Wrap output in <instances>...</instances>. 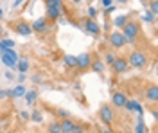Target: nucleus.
Instances as JSON below:
<instances>
[{"mask_svg":"<svg viewBox=\"0 0 158 133\" xmlns=\"http://www.w3.org/2000/svg\"><path fill=\"white\" fill-rule=\"evenodd\" d=\"M120 32H122V36L126 38V41L128 43H135L138 38V34H140V27H138L137 22L133 20H128L126 23H124V27L120 29Z\"/></svg>","mask_w":158,"mask_h":133,"instance_id":"f257e3e1","label":"nucleus"},{"mask_svg":"<svg viewBox=\"0 0 158 133\" xmlns=\"http://www.w3.org/2000/svg\"><path fill=\"white\" fill-rule=\"evenodd\" d=\"M0 58H2V63L9 69V70H15L16 65H18V54L13 51V49H0Z\"/></svg>","mask_w":158,"mask_h":133,"instance_id":"f03ea898","label":"nucleus"},{"mask_svg":"<svg viewBox=\"0 0 158 133\" xmlns=\"http://www.w3.org/2000/svg\"><path fill=\"white\" fill-rule=\"evenodd\" d=\"M128 67H133V69H144L148 65V56L146 52L142 51H133L131 54L128 56Z\"/></svg>","mask_w":158,"mask_h":133,"instance_id":"7ed1b4c3","label":"nucleus"},{"mask_svg":"<svg viewBox=\"0 0 158 133\" xmlns=\"http://www.w3.org/2000/svg\"><path fill=\"white\" fill-rule=\"evenodd\" d=\"M99 119H101V123L104 124H111L115 121V113H113V108L110 106V104H101V108H99Z\"/></svg>","mask_w":158,"mask_h":133,"instance_id":"20e7f679","label":"nucleus"},{"mask_svg":"<svg viewBox=\"0 0 158 133\" xmlns=\"http://www.w3.org/2000/svg\"><path fill=\"white\" fill-rule=\"evenodd\" d=\"M108 41H110V45L113 47V49H122V47H126V38L122 36V32L120 31H113V32H110V38H108Z\"/></svg>","mask_w":158,"mask_h":133,"instance_id":"39448f33","label":"nucleus"},{"mask_svg":"<svg viewBox=\"0 0 158 133\" xmlns=\"http://www.w3.org/2000/svg\"><path fill=\"white\" fill-rule=\"evenodd\" d=\"M90 65H92V54L90 52H83V54L76 56V69H79V70H88Z\"/></svg>","mask_w":158,"mask_h":133,"instance_id":"423d86ee","label":"nucleus"},{"mask_svg":"<svg viewBox=\"0 0 158 133\" xmlns=\"http://www.w3.org/2000/svg\"><path fill=\"white\" fill-rule=\"evenodd\" d=\"M31 29H32V32H47L49 31V20L45 16L36 18V20L31 23Z\"/></svg>","mask_w":158,"mask_h":133,"instance_id":"0eeeda50","label":"nucleus"},{"mask_svg":"<svg viewBox=\"0 0 158 133\" xmlns=\"http://www.w3.org/2000/svg\"><path fill=\"white\" fill-rule=\"evenodd\" d=\"M85 31L88 32L90 36H99L101 34V25L94 18H86L85 20Z\"/></svg>","mask_w":158,"mask_h":133,"instance_id":"6e6552de","label":"nucleus"},{"mask_svg":"<svg viewBox=\"0 0 158 133\" xmlns=\"http://www.w3.org/2000/svg\"><path fill=\"white\" fill-rule=\"evenodd\" d=\"M126 101H128V97L124 95V92H120V90H115V92L111 94V104H113L115 108H124Z\"/></svg>","mask_w":158,"mask_h":133,"instance_id":"1a4fd4ad","label":"nucleus"},{"mask_svg":"<svg viewBox=\"0 0 158 133\" xmlns=\"http://www.w3.org/2000/svg\"><path fill=\"white\" fill-rule=\"evenodd\" d=\"M15 32L16 34H20V36H29L31 32H32V29H31V23H27V22H16L15 23Z\"/></svg>","mask_w":158,"mask_h":133,"instance_id":"9d476101","label":"nucleus"},{"mask_svg":"<svg viewBox=\"0 0 158 133\" xmlns=\"http://www.w3.org/2000/svg\"><path fill=\"white\" fill-rule=\"evenodd\" d=\"M111 69L117 72V74L126 72V70H128V61H126V58H115L113 63H111Z\"/></svg>","mask_w":158,"mask_h":133,"instance_id":"9b49d317","label":"nucleus"},{"mask_svg":"<svg viewBox=\"0 0 158 133\" xmlns=\"http://www.w3.org/2000/svg\"><path fill=\"white\" fill-rule=\"evenodd\" d=\"M144 95H146V99H148V101L156 102L158 101V86H156V85H151V86H148Z\"/></svg>","mask_w":158,"mask_h":133,"instance_id":"f8f14e48","label":"nucleus"},{"mask_svg":"<svg viewBox=\"0 0 158 133\" xmlns=\"http://www.w3.org/2000/svg\"><path fill=\"white\" fill-rule=\"evenodd\" d=\"M124 108H128L129 112H138L140 115L144 113V108H142V104H138L137 101H126V104H124Z\"/></svg>","mask_w":158,"mask_h":133,"instance_id":"ddd939ff","label":"nucleus"},{"mask_svg":"<svg viewBox=\"0 0 158 133\" xmlns=\"http://www.w3.org/2000/svg\"><path fill=\"white\" fill-rule=\"evenodd\" d=\"M45 9H47V15H45L47 20H58V18H61V9H56V7H45Z\"/></svg>","mask_w":158,"mask_h":133,"instance_id":"4468645a","label":"nucleus"},{"mask_svg":"<svg viewBox=\"0 0 158 133\" xmlns=\"http://www.w3.org/2000/svg\"><path fill=\"white\" fill-rule=\"evenodd\" d=\"M59 126H61V133H70L72 131V126H74V121L72 119H63V121H59Z\"/></svg>","mask_w":158,"mask_h":133,"instance_id":"2eb2a0df","label":"nucleus"},{"mask_svg":"<svg viewBox=\"0 0 158 133\" xmlns=\"http://www.w3.org/2000/svg\"><path fill=\"white\" fill-rule=\"evenodd\" d=\"M25 86L23 85H16V88H11L9 90V97H22V95H25Z\"/></svg>","mask_w":158,"mask_h":133,"instance_id":"dca6fc26","label":"nucleus"},{"mask_svg":"<svg viewBox=\"0 0 158 133\" xmlns=\"http://www.w3.org/2000/svg\"><path fill=\"white\" fill-rule=\"evenodd\" d=\"M128 20L129 18L126 16V15H118V16H115V18H113V25H115V29H122L124 23H126Z\"/></svg>","mask_w":158,"mask_h":133,"instance_id":"f3484780","label":"nucleus"},{"mask_svg":"<svg viewBox=\"0 0 158 133\" xmlns=\"http://www.w3.org/2000/svg\"><path fill=\"white\" fill-rule=\"evenodd\" d=\"M90 69H92L94 72H97V74H101V72L104 70V61H102V60H92Z\"/></svg>","mask_w":158,"mask_h":133,"instance_id":"a211bd4d","label":"nucleus"},{"mask_svg":"<svg viewBox=\"0 0 158 133\" xmlns=\"http://www.w3.org/2000/svg\"><path fill=\"white\" fill-rule=\"evenodd\" d=\"M16 69L20 70V74H25V72L29 70V60H27V58H22V60H18Z\"/></svg>","mask_w":158,"mask_h":133,"instance_id":"6ab92c4d","label":"nucleus"},{"mask_svg":"<svg viewBox=\"0 0 158 133\" xmlns=\"http://www.w3.org/2000/svg\"><path fill=\"white\" fill-rule=\"evenodd\" d=\"M63 61H65V65H67L69 69H74V67H76V56L65 54V56H63Z\"/></svg>","mask_w":158,"mask_h":133,"instance_id":"aec40b11","label":"nucleus"},{"mask_svg":"<svg viewBox=\"0 0 158 133\" xmlns=\"http://www.w3.org/2000/svg\"><path fill=\"white\" fill-rule=\"evenodd\" d=\"M45 7H56V9H63V0H45Z\"/></svg>","mask_w":158,"mask_h":133,"instance_id":"412c9836","label":"nucleus"},{"mask_svg":"<svg viewBox=\"0 0 158 133\" xmlns=\"http://www.w3.org/2000/svg\"><path fill=\"white\" fill-rule=\"evenodd\" d=\"M47 131H49V133H61V126H59V121H52V123L47 126Z\"/></svg>","mask_w":158,"mask_h":133,"instance_id":"4be33fe9","label":"nucleus"},{"mask_svg":"<svg viewBox=\"0 0 158 133\" xmlns=\"http://www.w3.org/2000/svg\"><path fill=\"white\" fill-rule=\"evenodd\" d=\"M36 97H38V92H36V90H27V92H25V99H27L29 104H32V102L36 101Z\"/></svg>","mask_w":158,"mask_h":133,"instance_id":"5701e85b","label":"nucleus"},{"mask_svg":"<svg viewBox=\"0 0 158 133\" xmlns=\"http://www.w3.org/2000/svg\"><path fill=\"white\" fill-rule=\"evenodd\" d=\"M70 133H86V126L81 123H74V126H72V131Z\"/></svg>","mask_w":158,"mask_h":133,"instance_id":"b1692460","label":"nucleus"},{"mask_svg":"<svg viewBox=\"0 0 158 133\" xmlns=\"http://www.w3.org/2000/svg\"><path fill=\"white\" fill-rule=\"evenodd\" d=\"M15 47V41L9 40V38H4V40H0V49H13Z\"/></svg>","mask_w":158,"mask_h":133,"instance_id":"393cba45","label":"nucleus"},{"mask_svg":"<svg viewBox=\"0 0 158 133\" xmlns=\"http://www.w3.org/2000/svg\"><path fill=\"white\" fill-rule=\"evenodd\" d=\"M142 20L148 22V23H153V22H155V15H153L151 11H144V15H142Z\"/></svg>","mask_w":158,"mask_h":133,"instance_id":"a878e982","label":"nucleus"},{"mask_svg":"<svg viewBox=\"0 0 158 133\" xmlns=\"http://www.w3.org/2000/svg\"><path fill=\"white\" fill-rule=\"evenodd\" d=\"M29 117H31V121H32V123H41V121H43L41 112H32V113H29Z\"/></svg>","mask_w":158,"mask_h":133,"instance_id":"bb28decb","label":"nucleus"},{"mask_svg":"<svg viewBox=\"0 0 158 133\" xmlns=\"http://www.w3.org/2000/svg\"><path fill=\"white\" fill-rule=\"evenodd\" d=\"M113 60H115V56H113L111 52H108V54H104V61L108 63V65H111V63H113Z\"/></svg>","mask_w":158,"mask_h":133,"instance_id":"cd10ccee","label":"nucleus"},{"mask_svg":"<svg viewBox=\"0 0 158 133\" xmlns=\"http://www.w3.org/2000/svg\"><path fill=\"white\" fill-rule=\"evenodd\" d=\"M149 7H151V13H153V15H156V13H158V2H156V0H153Z\"/></svg>","mask_w":158,"mask_h":133,"instance_id":"c85d7f7f","label":"nucleus"},{"mask_svg":"<svg viewBox=\"0 0 158 133\" xmlns=\"http://www.w3.org/2000/svg\"><path fill=\"white\" fill-rule=\"evenodd\" d=\"M137 133H144V121L138 119V124H137Z\"/></svg>","mask_w":158,"mask_h":133,"instance_id":"c756f323","label":"nucleus"},{"mask_svg":"<svg viewBox=\"0 0 158 133\" xmlns=\"http://www.w3.org/2000/svg\"><path fill=\"white\" fill-rule=\"evenodd\" d=\"M58 117H63V119H69L70 115H69V112H67V110H58Z\"/></svg>","mask_w":158,"mask_h":133,"instance_id":"7c9ffc66","label":"nucleus"},{"mask_svg":"<svg viewBox=\"0 0 158 133\" xmlns=\"http://www.w3.org/2000/svg\"><path fill=\"white\" fill-rule=\"evenodd\" d=\"M9 97V90H0V99H7Z\"/></svg>","mask_w":158,"mask_h":133,"instance_id":"2f4dec72","label":"nucleus"},{"mask_svg":"<svg viewBox=\"0 0 158 133\" xmlns=\"http://www.w3.org/2000/svg\"><path fill=\"white\" fill-rule=\"evenodd\" d=\"M88 15H90V18H95V15H97L95 7H88Z\"/></svg>","mask_w":158,"mask_h":133,"instance_id":"473e14b6","label":"nucleus"},{"mask_svg":"<svg viewBox=\"0 0 158 133\" xmlns=\"http://www.w3.org/2000/svg\"><path fill=\"white\" fill-rule=\"evenodd\" d=\"M111 2H113V0H102V6H104V7H110Z\"/></svg>","mask_w":158,"mask_h":133,"instance_id":"72a5a7b5","label":"nucleus"},{"mask_svg":"<svg viewBox=\"0 0 158 133\" xmlns=\"http://www.w3.org/2000/svg\"><path fill=\"white\" fill-rule=\"evenodd\" d=\"M4 76H6L7 79H13V77H15V76H13V72H11V70H7V72H6V74H4Z\"/></svg>","mask_w":158,"mask_h":133,"instance_id":"f704fd0d","label":"nucleus"},{"mask_svg":"<svg viewBox=\"0 0 158 133\" xmlns=\"http://www.w3.org/2000/svg\"><path fill=\"white\" fill-rule=\"evenodd\" d=\"M25 77H27L25 74H20V76H18V83H23V81H25Z\"/></svg>","mask_w":158,"mask_h":133,"instance_id":"c9c22d12","label":"nucleus"},{"mask_svg":"<svg viewBox=\"0 0 158 133\" xmlns=\"http://www.w3.org/2000/svg\"><path fill=\"white\" fill-rule=\"evenodd\" d=\"M32 81H34V83H41V77L36 74V76H32Z\"/></svg>","mask_w":158,"mask_h":133,"instance_id":"e433bc0d","label":"nucleus"},{"mask_svg":"<svg viewBox=\"0 0 158 133\" xmlns=\"http://www.w3.org/2000/svg\"><path fill=\"white\" fill-rule=\"evenodd\" d=\"M20 117H22V119H29V112H22Z\"/></svg>","mask_w":158,"mask_h":133,"instance_id":"4c0bfd02","label":"nucleus"},{"mask_svg":"<svg viewBox=\"0 0 158 133\" xmlns=\"http://www.w3.org/2000/svg\"><path fill=\"white\" fill-rule=\"evenodd\" d=\"M22 2H23V0H15V2H13V7H18Z\"/></svg>","mask_w":158,"mask_h":133,"instance_id":"58836bf2","label":"nucleus"},{"mask_svg":"<svg viewBox=\"0 0 158 133\" xmlns=\"http://www.w3.org/2000/svg\"><path fill=\"white\" fill-rule=\"evenodd\" d=\"M106 11H108V13H113V11H115V7H113V6H110V7H106Z\"/></svg>","mask_w":158,"mask_h":133,"instance_id":"ea45409f","label":"nucleus"},{"mask_svg":"<svg viewBox=\"0 0 158 133\" xmlns=\"http://www.w3.org/2000/svg\"><path fill=\"white\" fill-rule=\"evenodd\" d=\"M128 0H117V4H126Z\"/></svg>","mask_w":158,"mask_h":133,"instance_id":"a19ab883","label":"nucleus"},{"mask_svg":"<svg viewBox=\"0 0 158 133\" xmlns=\"http://www.w3.org/2000/svg\"><path fill=\"white\" fill-rule=\"evenodd\" d=\"M72 2H74V4H81V2H83V0H72Z\"/></svg>","mask_w":158,"mask_h":133,"instance_id":"79ce46f5","label":"nucleus"},{"mask_svg":"<svg viewBox=\"0 0 158 133\" xmlns=\"http://www.w3.org/2000/svg\"><path fill=\"white\" fill-rule=\"evenodd\" d=\"M2 16H4V9H0V18H2Z\"/></svg>","mask_w":158,"mask_h":133,"instance_id":"37998d69","label":"nucleus"},{"mask_svg":"<svg viewBox=\"0 0 158 133\" xmlns=\"http://www.w3.org/2000/svg\"><path fill=\"white\" fill-rule=\"evenodd\" d=\"M102 133H113V131H110V130H104V131H102Z\"/></svg>","mask_w":158,"mask_h":133,"instance_id":"c03bdc74","label":"nucleus"},{"mask_svg":"<svg viewBox=\"0 0 158 133\" xmlns=\"http://www.w3.org/2000/svg\"><path fill=\"white\" fill-rule=\"evenodd\" d=\"M6 133H15V131H6Z\"/></svg>","mask_w":158,"mask_h":133,"instance_id":"a18cd8bd","label":"nucleus"}]
</instances>
